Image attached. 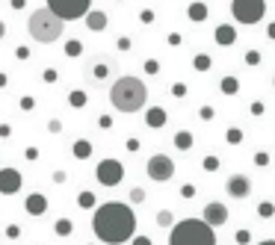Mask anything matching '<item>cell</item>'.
I'll return each instance as SVG.
<instances>
[{"mask_svg":"<svg viewBox=\"0 0 275 245\" xmlns=\"http://www.w3.org/2000/svg\"><path fill=\"white\" fill-rule=\"evenodd\" d=\"M92 230L98 234V240L107 245H122L136 234V216L127 204H104L95 210L92 218Z\"/></svg>","mask_w":275,"mask_h":245,"instance_id":"cell-1","label":"cell"},{"mask_svg":"<svg viewBox=\"0 0 275 245\" xmlns=\"http://www.w3.org/2000/svg\"><path fill=\"white\" fill-rule=\"evenodd\" d=\"M110 100L119 112H139L148 104V89L139 77H119L110 89Z\"/></svg>","mask_w":275,"mask_h":245,"instance_id":"cell-2","label":"cell"},{"mask_svg":"<svg viewBox=\"0 0 275 245\" xmlns=\"http://www.w3.org/2000/svg\"><path fill=\"white\" fill-rule=\"evenodd\" d=\"M169 245H216V234L201 218H183L172 228Z\"/></svg>","mask_w":275,"mask_h":245,"instance_id":"cell-3","label":"cell"},{"mask_svg":"<svg viewBox=\"0 0 275 245\" xmlns=\"http://www.w3.org/2000/svg\"><path fill=\"white\" fill-rule=\"evenodd\" d=\"M30 36L42 44H51L62 36V18H57L51 9H36L30 15Z\"/></svg>","mask_w":275,"mask_h":245,"instance_id":"cell-4","label":"cell"},{"mask_svg":"<svg viewBox=\"0 0 275 245\" xmlns=\"http://www.w3.org/2000/svg\"><path fill=\"white\" fill-rule=\"evenodd\" d=\"M231 15L237 24L254 27L266 15V0H231Z\"/></svg>","mask_w":275,"mask_h":245,"instance_id":"cell-5","label":"cell"},{"mask_svg":"<svg viewBox=\"0 0 275 245\" xmlns=\"http://www.w3.org/2000/svg\"><path fill=\"white\" fill-rule=\"evenodd\" d=\"M89 6L92 0H48V9L62 21H74V18L89 15Z\"/></svg>","mask_w":275,"mask_h":245,"instance_id":"cell-6","label":"cell"},{"mask_svg":"<svg viewBox=\"0 0 275 245\" xmlns=\"http://www.w3.org/2000/svg\"><path fill=\"white\" fill-rule=\"evenodd\" d=\"M172 174H175V162H172V156H166V154H154L151 160H148V178H151V180L166 184V180H172Z\"/></svg>","mask_w":275,"mask_h":245,"instance_id":"cell-7","label":"cell"},{"mask_svg":"<svg viewBox=\"0 0 275 245\" xmlns=\"http://www.w3.org/2000/svg\"><path fill=\"white\" fill-rule=\"evenodd\" d=\"M98 180L104 186H116V184H122V174H124V168H122V162L119 160H104L101 166H98Z\"/></svg>","mask_w":275,"mask_h":245,"instance_id":"cell-8","label":"cell"},{"mask_svg":"<svg viewBox=\"0 0 275 245\" xmlns=\"http://www.w3.org/2000/svg\"><path fill=\"white\" fill-rule=\"evenodd\" d=\"M201 222H207L210 228L225 224V222H228V207H225V204H219V201H210V204L204 207V213H201Z\"/></svg>","mask_w":275,"mask_h":245,"instance_id":"cell-9","label":"cell"},{"mask_svg":"<svg viewBox=\"0 0 275 245\" xmlns=\"http://www.w3.org/2000/svg\"><path fill=\"white\" fill-rule=\"evenodd\" d=\"M225 189H228L231 198H240V201H243V198H248V192H251V180H248L245 174H231Z\"/></svg>","mask_w":275,"mask_h":245,"instance_id":"cell-10","label":"cell"},{"mask_svg":"<svg viewBox=\"0 0 275 245\" xmlns=\"http://www.w3.org/2000/svg\"><path fill=\"white\" fill-rule=\"evenodd\" d=\"M18 186H21V178H18L15 168H3L0 172V192H18Z\"/></svg>","mask_w":275,"mask_h":245,"instance_id":"cell-11","label":"cell"},{"mask_svg":"<svg viewBox=\"0 0 275 245\" xmlns=\"http://www.w3.org/2000/svg\"><path fill=\"white\" fill-rule=\"evenodd\" d=\"M234 42H237V30H234L231 24H219V27H216V44L231 48Z\"/></svg>","mask_w":275,"mask_h":245,"instance_id":"cell-12","label":"cell"},{"mask_svg":"<svg viewBox=\"0 0 275 245\" xmlns=\"http://www.w3.org/2000/svg\"><path fill=\"white\" fill-rule=\"evenodd\" d=\"M86 21H89L92 30H104V27H107V15H104V12H89Z\"/></svg>","mask_w":275,"mask_h":245,"instance_id":"cell-13","label":"cell"},{"mask_svg":"<svg viewBox=\"0 0 275 245\" xmlns=\"http://www.w3.org/2000/svg\"><path fill=\"white\" fill-rule=\"evenodd\" d=\"M219 86H222V92L225 94H237L240 92V80H237V77H222Z\"/></svg>","mask_w":275,"mask_h":245,"instance_id":"cell-14","label":"cell"},{"mask_svg":"<svg viewBox=\"0 0 275 245\" xmlns=\"http://www.w3.org/2000/svg\"><path fill=\"white\" fill-rule=\"evenodd\" d=\"M189 18H192V21H204V18H207V6H204V3H192V6H189Z\"/></svg>","mask_w":275,"mask_h":245,"instance_id":"cell-15","label":"cell"},{"mask_svg":"<svg viewBox=\"0 0 275 245\" xmlns=\"http://www.w3.org/2000/svg\"><path fill=\"white\" fill-rule=\"evenodd\" d=\"M148 124H151V127H163V124H166V112H163V110H151V112H148Z\"/></svg>","mask_w":275,"mask_h":245,"instance_id":"cell-16","label":"cell"},{"mask_svg":"<svg viewBox=\"0 0 275 245\" xmlns=\"http://www.w3.org/2000/svg\"><path fill=\"white\" fill-rule=\"evenodd\" d=\"M175 145H178L181 151H186V148L192 145V136H189V133H178V136H175Z\"/></svg>","mask_w":275,"mask_h":245,"instance_id":"cell-17","label":"cell"},{"mask_svg":"<svg viewBox=\"0 0 275 245\" xmlns=\"http://www.w3.org/2000/svg\"><path fill=\"white\" fill-rule=\"evenodd\" d=\"M195 68H198V71H207V68H210V56H207V54H198V56H195Z\"/></svg>","mask_w":275,"mask_h":245,"instance_id":"cell-18","label":"cell"},{"mask_svg":"<svg viewBox=\"0 0 275 245\" xmlns=\"http://www.w3.org/2000/svg\"><path fill=\"white\" fill-rule=\"evenodd\" d=\"M27 207H30L33 213H42V207H45V204H42V195H33V198H30V204H27Z\"/></svg>","mask_w":275,"mask_h":245,"instance_id":"cell-19","label":"cell"},{"mask_svg":"<svg viewBox=\"0 0 275 245\" xmlns=\"http://www.w3.org/2000/svg\"><path fill=\"white\" fill-rule=\"evenodd\" d=\"M245 65H260V54L257 50H245Z\"/></svg>","mask_w":275,"mask_h":245,"instance_id":"cell-20","label":"cell"},{"mask_svg":"<svg viewBox=\"0 0 275 245\" xmlns=\"http://www.w3.org/2000/svg\"><path fill=\"white\" fill-rule=\"evenodd\" d=\"M74 154L77 156H89V142H77L74 145Z\"/></svg>","mask_w":275,"mask_h":245,"instance_id":"cell-21","label":"cell"},{"mask_svg":"<svg viewBox=\"0 0 275 245\" xmlns=\"http://www.w3.org/2000/svg\"><path fill=\"white\" fill-rule=\"evenodd\" d=\"M157 224H163V228H169V224H172V213H166V210H163V213L157 216Z\"/></svg>","mask_w":275,"mask_h":245,"instance_id":"cell-22","label":"cell"},{"mask_svg":"<svg viewBox=\"0 0 275 245\" xmlns=\"http://www.w3.org/2000/svg\"><path fill=\"white\" fill-rule=\"evenodd\" d=\"M240 139H243V133H240L237 127H231V130H228V142H240Z\"/></svg>","mask_w":275,"mask_h":245,"instance_id":"cell-23","label":"cell"},{"mask_svg":"<svg viewBox=\"0 0 275 245\" xmlns=\"http://www.w3.org/2000/svg\"><path fill=\"white\" fill-rule=\"evenodd\" d=\"M130 201H133V204L145 201V192H142V189H133V192H130Z\"/></svg>","mask_w":275,"mask_h":245,"instance_id":"cell-24","label":"cell"},{"mask_svg":"<svg viewBox=\"0 0 275 245\" xmlns=\"http://www.w3.org/2000/svg\"><path fill=\"white\" fill-rule=\"evenodd\" d=\"M107 71H110V65H95V77H107Z\"/></svg>","mask_w":275,"mask_h":245,"instance_id":"cell-25","label":"cell"},{"mask_svg":"<svg viewBox=\"0 0 275 245\" xmlns=\"http://www.w3.org/2000/svg\"><path fill=\"white\" fill-rule=\"evenodd\" d=\"M80 204H83V207H92V195H89V192H83V195H80Z\"/></svg>","mask_w":275,"mask_h":245,"instance_id":"cell-26","label":"cell"},{"mask_svg":"<svg viewBox=\"0 0 275 245\" xmlns=\"http://www.w3.org/2000/svg\"><path fill=\"white\" fill-rule=\"evenodd\" d=\"M71 104L74 106H83V94H71Z\"/></svg>","mask_w":275,"mask_h":245,"instance_id":"cell-27","label":"cell"},{"mask_svg":"<svg viewBox=\"0 0 275 245\" xmlns=\"http://www.w3.org/2000/svg\"><path fill=\"white\" fill-rule=\"evenodd\" d=\"M133 245H151V240H148V236H136V240H133Z\"/></svg>","mask_w":275,"mask_h":245,"instance_id":"cell-28","label":"cell"},{"mask_svg":"<svg viewBox=\"0 0 275 245\" xmlns=\"http://www.w3.org/2000/svg\"><path fill=\"white\" fill-rule=\"evenodd\" d=\"M266 36H269V38H272V42H275V21H272V24H269V27H266Z\"/></svg>","mask_w":275,"mask_h":245,"instance_id":"cell-29","label":"cell"},{"mask_svg":"<svg viewBox=\"0 0 275 245\" xmlns=\"http://www.w3.org/2000/svg\"><path fill=\"white\" fill-rule=\"evenodd\" d=\"M260 245H275V240H263V242H260Z\"/></svg>","mask_w":275,"mask_h":245,"instance_id":"cell-30","label":"cell"}]
</instances>
